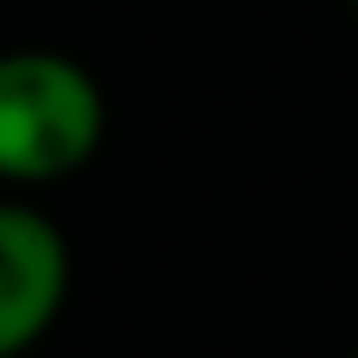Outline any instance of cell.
Wrapping results in <instances>:
<instances>
[{
    "label": "cell",
    "mask_w": 358,
    "mask_h": 358,
    "mask_svg": "<svg viewBox=\"0 0 358 358\" xmlns=\"http://www.w3.org/2000/svg\"><path fill=\"white\" fill-rule=\"evenodd\" d=\"M108 131V96L84 60L60 48L0 54V179L54 185L90 167Z\"/></svg>",
    "instance_id": "cell-1"
},
{
    "label": "cell",
    "mask_w": 358,
    "mask_h": 358,
    "mask_svg": "<svg viewBox=\"0 0 358 358\" xmlns=\"http://www.w3.org/2000/svg\"><path fill=\"white\" fill-rule=\"evenodd\" d=\"M72 293V245L42 209L0 203V358H24Z\"/></svg>",
    "instance_id": "cell-2"
},
{
    "label": "cell",
    "mask_w": 358,
    "mask_h": 358,
    "mask_svg": "<svg viewBox=\"0 0 358 358\" xmlns=\"http://www.w3.org/2000/svg\"><path fill=\"white\" fill-rule=\"evenodd\" d=\"M352 13H358V0H352Z\"/></svg>",
    "instance_id": "cell-3"
},
{
    "label": "cell",
    "mask_w": 358,
    "mask_h": 358,
    "mask_svg": "<svg viewBox=\"0 0 358 358\" xmlns=\"http://www.w3.org/2000/svg\"><path fill=\"white\" fill-rule=\"evenodd\" d=\"M352 358H358V352H352Z\"/></svg>",
    "instance_id": "cell-4"
}]
</instances>
